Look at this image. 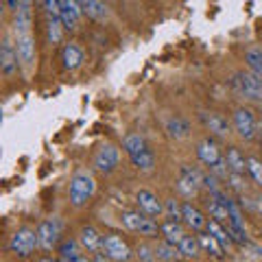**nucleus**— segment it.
I'll return each instance as SVG.
<instances>
[{
    "mask_svg": "<svg viewBox=\"0 0 262 262\" xmlns=\"http://www.w3.org/2000/svg\"><path fill=\"white\" fill-rule=\"evenodd\" d=\"M96 190V182L88 170H77L70 182V201L75 208H83Z\"/></svg>",
    "mask_w": 262,
    "mask_h": 262,
    "instance_id": "obj_1",
    "label": "nucleus"
},
{
    "mask_svg": "<svg viewBox=\"0 0 262 262\" xmlns=\"http://www.w3.org/2000/svg\"><path fill=\"white\" fill-rule=\"evenodd\" d=\"M232 85L241 96L262 101V77L253 75V72H236L232 79Z\"/></svg>",
    "mask_w": 262,
    "mask_h": 262,
    "instance_id": "obj_2",
    "label": "nucleus"
},
{
    "mask_svg": "<svg viewBox=\"0 0 262 262\" xmlns=\"http://www.w3.org/2000/svg\"><path fill=\"white\" fill-rule=\"evenodd\" d=\"M39 245V238H37V229H31V227H22L18 232L13 234L11 238V251L15 256L20 258H29L35 247Z\"/></svg>",
    "mask_w": 262,
    "mask_h": 262,
    "instance_id": "obj_3",
    "label": "nucleus"
},
{
    "mask_svg": "<svg viewBox=\"0 0 262 262\" xmlns=\"http://www.w3.org/2000/svg\"><path fill=\"white\" fill-rule=\"evenodd\" d=\"M122 223H125L127 229L140 234V236L158 234V223H155L151 216H146L144 212H125V214H122Z\"/></svg>",
    "mask_w": 262,
    "mask_h": 262,
    "instance_id": "obj_4",
    "label": "nucleus"
},
{
    "mask_svg": "<svg viewBox=\"0 0 262 262\" xmlns=\"http://www.w3.org/2000/svg\"><path fill=\"white\" fill-rule=\"evenodd\" d=\"M118 160H120V153L114 144H103L101 149H98V153L94 155V168L98 170V173H112L114 168L118 166Z\"/></svg>",
    "mask_w": 262,
    "mask_h": 262,
    "instance_id": "obj_5",
    "label": "nucleus"
},
{
    "mask_svg": "<svg viewBox=\"0 0 262 262\" xmlns=\"http://www.w3.org/2000/svg\"><path fill=\"white\" fill-rule=\"evenodd\" d=\"M103 251L107 253V258L116 260V262H127L131 258V249L129 245L116 234H107L103 238Z\"/></svg>",
    "mask_w": 262,
    "mask_h": 262,
    "instance_id": "obj_6",
    "label": "nucleus"
},
{
    "mask_svg": "<svg viewBox=\"0 0 262 262\" xmlns=\"http://www.w3.org/2000/svg\"><path fill=\"white\" fill-rule=\"evenodd\" d=\"M59 232H61V225L57 219H46L37 225V238H39V247L51 251L55 247L57 238H59Z\"/></svg>",
    "mask_w": 262,
    "mask_h": 262,
    "instance_id": "obj_7",
    "label": "nucleus"
},
{
    "mask_svg": "<svg viewBox=\"0 0 262 262\" xmlns=\"http://www.w3.org/2000/svg\"><path fill=\"white\" fill-rule=\"evenodd\" d=\"M234 127L241 138L251 140V138L256 136V118H253V112L247 107H238L234 112Z\"/></svg>",
    "mask_w": 262,
    "mask_h": 262,
    "instance_id": "obj_8",
    "label": "nucleus"
},
{
    "mask_svg": "<svg viewBox=\"0 0 262 262\" xmlns=\"http://www.w3.org/2000/svg\"><path fill=\"white\" fill-rule=\"evenodd\" d=\"M15 51H18V59L22 61L24 68H31L35 61V44H33V35L31 33H20L15 35Z\"/></svg>",
    "mask_w": 262,
    "mask_h": 262,
    "instance_id": "obj_9",
    "label": "nucleus"
},
{
    "mask_svg": "<svg viewBox=\"0 0 262 262\" xmlns=\"http://www.w3.org/2000/svg\"><path fill=\"white\" fill-rule=\"evenodd\" d=\"M83 9H81L79 0H61V13H59V20L63 24V29L68 31H75L77 24H79V18Z\"/></svg>",
    "mask_w": 262,
    "mask_h": 262,
    "instance_id": "obj_10",
    "label": "nucleus"
},
{
    "mask_svg": "<svg viewBox=\"0 0 262 262\" xmlns=\"http://www.w3.org/2000/svg\"><path fill=\"white\" fill-rule=\"evenodd\" d=\"M199 118H201V122L206 125V129L210 131V134H214L219 138H225L229 134V129H232L227 118L221 116V114H214V112H201Z\"/></svg>",
    "mask_w": 262,
    "mask_h": 262,
    "instance_id": "obj_11",
    "label": "nucleus"
},
{
    "mask_svg": "<svg viewBox=\"0 0 262 262\" xmlns=\"http://www.w3.org/2000/svg\"><path fill=\"white\" fill-rule=\"evenodd\" d=\"M136 201H138V206H140V212H144L146 216H160L162 212H164V206H162V201L158 199V194L151 192V190H140L136 194Z\"/></svg>",
    "mask_w": 262,
    "mask_h": 262,
    "instance_id": "obj_12",
    "label": "nucleus"
},
{
    "mask_svg": "<svg viewBox=\"0 0 262 262\" xmlns=\"http://www.w3.org/2000/svg\"><path fill=\"white\" fill-rule=\"evenodd\" d=\"M18 51H15V46L9 42V39H3V46H0V68L7 77L13 75L15 68H18Z\"/></svg>",
    "mask_w": 262,
    "mask_h": 262,
    "instance_id": "obj_13",
    "label": "nucleus"
},
{
    "mask_svg": "<svg viewBox=\"0 0 262 262\" xmlns=\"http://www.w3.org/2000/svg\"><path fill=\"white\" fill-rule=\"evenodd\" d=\"M196 155H199V160L210 168H214L221 164V149L216 146L214 140H210V138L199 142V146H196Z\"/></svg>",
    "mask_w": 262,
    "mask_h": 262,
    "instance_id": "obj_14",
    "label": "nucleus"
},
{
    "mask_svg": "<svg viewBox=\"0 0 262 262\" xmlns=\"http://www.w3.org/2000/svg\"><path fill=\"white\" fill-rule=\"evenodd\" d=\"M201 186H203V177L196 173V170H192V168H184L182 170V177H179V182H177V188L186 196L196 194V190H199Z\"/></svg>",
    "mask_w": 262,
    "mask_h": 262,
    "instance_id": "obj_15",
    "label": "nucleus"
},
{
    "mask_svg": "<svg viewBox=\"0 0 262 262\" xmlns=\"http://www.w3.org/2000/svg\"><path fill=\"white\" fill-rule=\"evenodd\" d=\"M61 61L66 70H77L83 63V51H81V46H77L75 42L66 44L61 51Z\"/></svg>",
    "mask_w": 262,
    "mask_h": 262,
    "instance_id": "obj_16",
    "label": "nucleus"
},
{
    "mask_svg": "<svg viewBox=\"0 0 262 262\" xmlns=\"http://www.w3.org/2000/svg\"><path fill=\"white\" fill-rule=\"evenodd\" d=\"M79 241L81 245L88 249V251H92V253H98V251H103V236L96 232L94 227H81V234H79Z\"/></svg>",
    "mask_w": 262,
    "mask_h": 262,
    "instance_id": "obj_17",
    "label": "nucleus"
},
{
    "mask_svg": "<svg viewBox=\"0 0 262 262\" xmlns=\"http://www.w3.org/2000/svg\"><path fill=\"white\" fill-rule=\"evenodd\" d=\"M182 219L186 221L188 227L196 229V232L208 225V221H206V216H203V212L199 208H194L192 203H184V206H182Z\"/></svg>",
    "mask_w": 262,
    "mask_h": 262,
    "instance_id": "obj_18",
    "label": "nucleus"
},
{
    "mask_svg": "<svg viewBox=\"0 0 262 262\" xmlns=\"http://www.w3.org/2000/svg\"><path fill=\"white\" fill-rule=\"evenodd\" d=\"M79 5L88 18H92L96 22L107 20V7H105L103 0H79Z\"/></svg>",
    "mask_w": 262,
    "mask_h": 262,
    "instance_id": "obj_19",
    "label": "nucleus"
},
{
    "mask_svg": "<svg viewBox=\"0 0 262 262\" xmlns=\"http://www.w3.org/2000/svg\"><path fill=\"white\" fill-rule=\"evenodd\" d=\"M225 166L229 173H236V175H245L247 170V160L243 158V153L238 149H227V155H225Z\"/></svg>",
    "mask_w": 262,
    "mask_h": 262,
    "instance_id": "obj_20",
    "label": "nucleus"
},
{
    "mask_svg": "<svg viewBox=\"0 0 262 262\" xmlns=\"http://www.w3.org/2000/svg\"><path fill=\"white\" fill-rule=\"evenodd\" d=\"M160 232L164 234V241L166 243H173V245H179L182 243V238H184V227H182V223L179 221H166V223H162V227H160Z\"/></svg>",
    "mask_w": 262,
    "mask_h": 262,
    "instance_id": "obj_21",
    "label": "nucleus"
},
{
    "mask_svg": "<svg viewBox=\"0 0 262 262\" xmlns=\"http://www.w3.org/2000/svg\"><path fill=\"white\" fill-rule=\"evenodd\" d=\"M166 131L173 140H184V138H188V134H190V127H188V122L184 118L173 116L166 122Z\"/></svg>",
    "mask_w": 262,
    "mask_h": 262,
    "instance_id": "obj_22",
    "label": "nucleus"
},
{
    "mask_svg": "<svg viewBox=\"0 0 262 262\" xmlns=\"http://www.w3.org/2000/svg\"><path fill=\"white\" fill-rule=\"evenodd\" d=\"M245 63H247V68L253 72V75L262 77V48L251 46L249 51L245 53Z\"/></svg>",
    "mask_w": 262,
    "mask_h": 262,
    "instance_id": "obj_23",
    "label": "nucleus"
},
{
    "mask_svg": "<svg viewBox=\"0 0 262 262\" xmlns=\"http://www.w3.org/2000/svg\"><path fill=\"white\" fill-rule=\"evenodd\" d=\"M155 256H158L160 260H164V262H177V258L182 256V251H179L177 245L164 241L155 247Z\"/></svg>",
    "mask_w": 262,
    "mask_h": 262,
    "instance_id": "obj_24",
    "label": "nucleus"
},
{
    "mask_svg": "<svg viewBox=\"0 0 262 262\" xmlns=\"http://www.w3.org/2000/svg\"><path fill=\"white\" fill-rule=\"evenodd\" d=\"M179 251H182L184 258H194L201 249V243H199V236H184L182 243L177 245Z\"/></svg>",
    "mask_w": 262,
    "mask_h": 262,
    "instance_id": "obj_25",
    "label": "nucleus"
},
{
    "mask_svg": "<svg viewBox=\"0 0 262 262\" xmlns=\"http://www.w3.org/2000/svg\"><path fill=\"white\" fill-rule=\"evenodd\" d=\"M131 162H134V166L138 170H153V166H155V155H153V151L144 149L140 153L131 155Z\"/></svg>",
    "mask_w": 262,
    "mask_h": 262,
    "instance_id": "obj_26",
    "label": "nucleus"
},
{
    "mask_svg": "<svg viewBox=\"0 0 262 262\" xmlns=\"http://www.w3.org/2000/svg\"><path fill=\"white\" fill-rule=\"evenodd\" d=\"M199 243H201V249H206L210 256L223 258V247H221V243L212 234H199Z\"/></svg>",
    "mask_w": 262,
    "mask_h": 262,
    "instance_id": "obj_27",
    "label": "nucleus"
},
{
    "mask_svg": "<svg viewBox=\"0 0 262 262\" xmlns=\"http://www.w3.org/2000/svg\"><path fill=\"white\" fill-rule=\"evenodd\" d=\"M208 212H210V216L214 219V221H219V223H229V208L227 206H223V203H219V201H214L210 196V201H208Z\"/></svg>",
    "mask_w": 262,
    "mask_h": 262,
    "instance_id": "obj_28",
    "label": "nucleus"
},
{
    "mask_svg": "<svg viewBox=\"0 0 262 262\" xmlns=\"http://www.w3.org/2000/svg\"><path fill=\"white\" fill-rule=\"evenodd\" d=\"M122 149H125L129 155H136V153L146 149V142H144V138L140 134H129L125 138V142H122Z\"/></svg>",
    "mask_w": 262,
    "mask_h": 262,
    "instance_id": "obj_29",
    "label": "nucleus"
},
{
    "mask_svg": "<svg viewBox=\"0 0 262 262\" xmlns=\"http://www.w3.org/2000/svg\"><path fill=\"white\" fill-rule=\"evenodd\" d=\"M206 229H208V234H212V236H214V238H216L221 245H227L229 241H232V238H229V234H227V229H223V227H221V223H219V221H214V219H212V221H208Z\"/></svg>",
    "mask_w": 262,
    "mask_h": 262,
    "instance_id": "obj_30",
    "label": "nucleus"
},
{
    "mask_svg": "<svg viewBox=\"0 0 262 262\" xmlns=\"http://www.w3.org/2000/svg\"><path fill=\"white\" fill-rule=\"evenodd\" d=\"M59 256L63 262H72L79 258V245L75 241H63L59 247Z\"/></svg>",
    "mask_w": 262,
    "mask_h": 262,
    "instance_id": "obj_31",
    "label": "nucleus"
},
{
    "mask_svg": "<svg viewBox=\"0 0 262 262\" xmlns=\"http://www.w3.org/2000/svg\"><path fill=\"white\" fill-rule=\"evenodd\" d=\"M61 20L59 18H48V42L53 46L61 42Z\"/></svg>",
    "mask_w": 262,
    "mask_h": 262,
    "instance_id": "obj_32",
    "label": "nucleus"
},
{
    "mask_svg": "<svg viewBox=\"0 0 262 262\" xmlns=\"http://www.w3.org/2000/svg\"><path fill=\"white\" fill-rule=\"evenodd\" d=\"M247 173L253 177V182L262 186V162L256 158H247Z\"/></svg>",
    "mask_w": 262,
    "mask_h": 262,
    "instance_id": "obj_33",
    "label": "nucleus"
},
{
    "mask_svg": "<svg viewBox=\"0 0 262 262\" xmlns=\"http://www.w3.org/2000/svg\"><path fill=\"white\" fill-rule=\"evenodd\" d=\"M164 212L168 214L170 221H179V219H182V208L177 206L175 199H168V201H166V206H164Z\"/></svg>",
    "mask_w": 262,
    "mask_h": 262,
    "instance_id": "obj_34",
    "label": "nucleus"
},
{
    "mask_svg": "<svg viewBox=\"0 0 262 262\" xmlns=\"http://www.w3.org/2000/svg\"><path fill=\"white\" fill-rule=\"evenodd\" d=\"M44 9L48 18H59L61 13V0H44Z\"/></svg>",
    "mask_w": 262,
    "mask_h": 262,
    "instance_id": "obj_35",
    "label": "nucleus"
},
{
    "mask_svg": "<svg viewBox=\"0 0 262 262\" xmlns=\"http://www.w3.org/2000/svg\"><path fill=\"white\" fill-rule=\"evenodd\" d=\"M138 256H140V260H142V262H151L153 253H151V249L146 247V245H142V247H138Z\"/></svg>",
    "mask_w": 262,
    "mask_h": 262,
    "instance_id": "obj_36",
    "label": "nucleus"
},
{
    "mask_svg": "<svg viewBox=\"0 0 262 262\" xmlns=\"http://www.w3.org/2000/svg\"><path fill=\"white\" fill-rule=\"evenodd\" d=\"M229 179H232V188H236V190H243V184H241V175L232 173V175H229Z\"/></svg>",
    "mask_w": 262,
    "mask_h": 262,
    "instance_id": "obj_37",
    "label": "nucleus"
},
{
    "mask_svg": "<svg viewBox=\"0 0 262 262\" xmlns=\"http://www.w3.org/2000/svg\"><path fill=\"white\" fill-rule=\"evenodd\" d=\"M7 5H9V9H13V11H18L20 9V5H22V0H5Z\"/></svg>",
    "mask_w": 262,
    "mask_h": 262,
    "instance_id": "obj_38",
    "label": "nucleus"
},
{
    "mask_svg": "<svg viewBox=\"0 0 262 262\" xmlns=\"http://www.w3.org/2000/svg\"><path fill=\"white\" fill-rule=\"evenodd\" d=\"M94 262H105V260H103V256H101V251L94 253Z\"/></svg>",
    "mask_w": 262,
    "mask_h": 262,
    "instance_id": "obj_39",
    "label": "nucleus"
},
{
    "mask_svg": "<svg viewBox=\"0 0 262 262\" xmlns=\"http://www.w3.org/2000/svg\"><path fill=\"white\" fill-rule=\"evenodd\" d=\"M72 262H92V260H88V258H83V256H79L77 260H72Z\"/></svg>",
    "mask_w": 262,
    "mask_h": 262,
    "instance_id": "obj_40",
    "label": "nucleus"
},
{
    "mask_svg": "<svg viewBox=\"0 0 262 262\" xmlns=\"http://www.w3.org/2000/svg\"><path fill=\"white\" fill-rule=\"evenodd\" d=\"M258 212L262 214V199H258Z\"/></svg>",
    "mask_w": 262,
    "mask_h": 262,
    "instance_id": "obj_41",
    "label": "nucleus"
},
{
    "mask_svg": "<svg viewBox=\"0 0 262 262\" xmlns=\"http://www.w3.org/2000/svg\"><path fill=\"white\" fill-rule=\"evenodd\" d=\"M39 262H55V260H53V258H42Z\"/></svg>",
    "mask_w": 262,
    "mask_h": 262,
    "instance_id": "obj_42",
    "label": "nucleus"
}]
</instances>
